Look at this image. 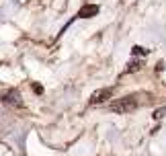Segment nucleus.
I'll return each instance as SVG.
<instances>
[{
  "label": "nucleus",
  "instance_id": "f257e3e1",
  "mask_svg": "<svg viewBox=\"0 0 166 156\" xmlns=\"http://www.w3.org/2000/svg\"><path fill=\"white\" fill-rule=\"evenodd\" d=\"M137 105H140L137 97L135 95H129V97H121L117 101L109 103V111L111 113H131L137 109Z\"/></svg>",
  "mask_w": 166,
  "mask_h": 156
},
{
  "label": "nucleus",
  "instance_id": "f03ea898",
  "mask_svg": "<svg viewBox=\"0 0 166 156\" xmlns=\"http://www.w3.org/2000/svg\"><path fill=\"white\" fill-rule=\"evenodd\" d=\"M0 101L10 105V107H23V97L17 88H6V90H0Z\"/></svg>",
  "mask_w": 166,
  "mask_h": 156
},
{
  "label": "nucleus",
  "instance_id": "7ed1b4c3",
  "mask_svg": "<svg viewBox=\"0 0 166 156\" xmlns=\"http://www.w3.org/2000/svg\"><path fill=\"white\" fill-rule=\"evenodd\" d=\"M111 95H113V88H98V90L92 93V97L88 99V103H90V105H101V103L109 101Z\"/></svg>",
  "mask_w": 166,
  "mask_h": 156
},
{
  "label": "nucleus",
  "instance_id": "20e7f679",
  "mask_svg": "<svg viewBox=\"0 0 166 156\" xmlns=\"http://www.w3.org/2000/svg\"><path fill=\"white\" fill-rule=\"evenodd\" d=\"M98 10L101 8H98L97 4H86L78 10V19H92V17L98 15Z\"/></svg>",
  "mask_w": 166,
  "mask_h": 156
},
{
  "label": "nucleus",
  "instance_id": "39448f33",
  "mask_svg": "<svg viewBox=\"0 0 166 156\" xmlns=\"http://www.w3.org/2000/svg\"><path fill=\"white\" fill-rule=\"evenodd\" d=\"M142 66H144L142 60H135V58H133V60H129V62H127L123 74H133V72H137V70H142Z\"/></svg>",
  "mask_w": 166,
  "mask_h": 156
},
{
  "label": "nucleus",
  "instance_id": "423d86ee",
  "mask_svg": "<svg viewBox=\"0 0 166 156\" xmlns=\"http://www.w3.org/2000/svg\"><path fill=\"white\" fill-rule=\"evenodd\" d=\"M152 117H154V119H162V117H166V107H160V109H156V111L152 113Z\"/></svg>",
  "mask_w": 166,
  "mask_h": 156
},
{
  "label": "nucleus",
  "instance_id": "0eeeda50",
  "mask_svg": "<svg viewBox=\"0 0 166 156\" xmlns=\"http://www.w3.org/2000/svg\"><path fill=\"white\" fill-rule=\"evenodd\" d=\"M131 54H133V56H146V54H148V49L140 47V45H133V47H131Z\"/></svg>",
  "mask_w": 166,
  "mask_h": 156
},
{
  "label": "nucleus",
  "instance_id": "6e6552de",
  "mask_svg": "<svg viewBox=\"0 0 166 156\" xmlns=\"http://www.w3.org/2000/svg\"><path fill=\"white\" fill-rule=\"evenodd\" d=\"M31 88H33V90H35L37 95H41V93H43V86H41V84H37V82H33V84H31Z\"/></svg>",
  "mask_w": 166,
  "mask_h": 156
}]
</instances>
